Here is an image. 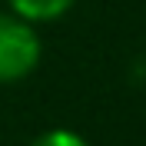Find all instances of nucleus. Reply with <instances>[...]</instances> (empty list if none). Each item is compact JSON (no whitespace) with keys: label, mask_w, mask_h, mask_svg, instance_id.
I'll list each match as a JSON object with an SVG mask.
<instances>
[{"label":"nucleus","mask_w":146,"mask_h":146,"mask_svg":"<svg viewBox=\"0 0 146 146\" xmlns=\"http://www.w3.org/2000/svg\"><path fill=\"white\" fill-rule=\"evenodd\" d=\"M40 63V36L17 13H0V83H20Z\"/></svg>","instance_id":"f257e3e1"},{"label":"nucleus","mask_w":146,"mask_h":146,"mask_svg":"<svg viewBox=\"0 0 146 146\" xmlns=\"http://www.w3.org/2000/svg\"><path fill=\"white\" fill-rule=\"evenodd\" d=\"M7 3L17 17L30 20V23H46V20L63 17L76 0H7Z\"/></svg>","instance_id":"f03ea898"},{"label":"nucleus","mask_w":146,"mask_h":146,"mask_svg":"<svg viewBox=\"0 0 146 146\" xmlns=\"http://www.w3.org/2000/svg\"><path fill=\"white\" fill-rule=\"evenodd\" d=\"M30 146H90L83 136H76L73 129H46L33 139Z\"/></svg>","instance_id":"7ed1b4c3"}]
</instances>
